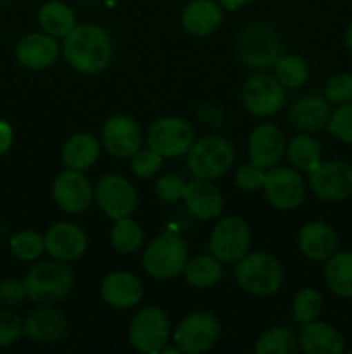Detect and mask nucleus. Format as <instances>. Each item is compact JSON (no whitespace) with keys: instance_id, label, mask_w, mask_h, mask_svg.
I'll list each match as a JSON object with an SVG mask.
<instances>
[{"instance_id":"f257e3e1","label":"nucleus","mask_w":352,"mask_h":354,"mask_svg":"<svg viewBox=\"0 0 352 354\" xmlns=\"http://www.w3.org/2000/svg\"><path fill=\"white\" fill-rule=\"evenodd\" d=\"M62 55L78 73L95 75L110 64L113 41L104 28L92 23L79 24L64 38Z\"/></svg>"},{"instance_id":"f03ea898","label":"nucleus","mask_w":352,"mask_h":354,"mask_svg":"<svg viewBox=\"0 0 352 354\" xmlns=\"http://www.w3.org/2000/svg\"><path fill=\"white\" fill-rule=\"evenodd\" d=\"M24 286L31 303L50 306L68 296L72 286V275L64 261L48 259L40 261L28 272Z\"/></svg>"},{"instance_id":"7ed1b4c3","label":"nucleus","mask_w":352,"mask_h":354,"mask_svg":"<svg viewBox=\"0 0 352 354\" xmlns=\"http://www.w3.org/2000/svg\"><path fill=\"white\" fill-rule=\"evenodd\" d=\"M186 154L190 173L202 180H214L226 175L235 159L233 145L219 135H207L193 142Z\"/></svg>"},{"instance_id":"20e7f679","label":"nucleus","mask_w":352,"mask_h":354,"mask_svg":"<svg viewBox=\"0 0 352 354\" xmlns=\"http://www.w3.org/2000/svg\"><path fill=\"white\" fill-rule=\"evenodd\" d=\"M188 261V249L185 241L173 232H164L148 244L144 254V270L157 280L178 277Z\"/></svg>"},{"instance_id":"39448f33","label":"nucleus","mask_w":352,"mask_h":354,"mask_svg":"<svg viewBox=\"0 0 352 354\" xmlns=\"http://www.w3.org/2000/svg\"><path fill=\"white\" fill-rule=\"evenodd\" d=\"M237 263V282L247 292L254 296H271L282 287V266L268 252L245 254Z\"/></svg>"},{"instance_id":"423d86ee","label":"nucleus","mask_w":352,"mask_h":354,"mask_svg":"<svg viewBox=\"0 0 352 354\" xmlns=\"http://www.w3.org/2000/svg\"><path fill=\"white\" fill-rule=\"evenodd\" d=\"M237 52L240 61L248 68L268 69L282 57V44L271 28L264 23H254L238 37Z\"/></svg>"},{"instance_id":"0eeeda50","label":"nucleus","mask_w":352,"mask_h":354,"mask_svg":"<svg viewBox=\"0 0 352 354\" xmlns=\"http://www.w3.org/2000/svg\"><path fill=\"white\" fill-rule=\"evenodd\" d=\"M169 318L157 306H148L138 311L130 324L128 341L137 351L159 354L168 344Z\"/></svg>"},{"instance_id":"6e6552de","label":"nucleus","mask_w":352,"mask_h":354,"mask_svg":"<svg viewBox=\"0 0 352 354\" xmlns=\"http://www.w3.org/2000/svg\"><path fill=\"white\" fill-rule=\"evenodd\" d=\"M173 337L182 353H206L216 344L219 337V324H217V318L209 311H195L179 322Z\"/></svg>"},{"instance_id":"1a4fd4ad","label":"nucleus","mask_w":352,"mask_h":354,"mask_svg":"<svg viewBox=\"0 0 352 354\" xmlns=\"http://www.w3.org/2000/svg\"><path fill=\"white\" fill-rule=\"evenodd\" d=\"M309 187L314 196L326 203H338L352 196V165L349 161H328L309 171Z\"/></svg>"},{"instance_id":"9d476101","label":"nucleus","mask_w":352,"mask_h":354,"mask_svg":"<svg viewBox=\"0 0 352 354\" xmlns=\"http://www.w3.org/2000/svg\"><path fill=\"white\" fill-rule=\"evenodd\" d=\"M193 144V130L185 120L166 116L155 121L147 135V145L162 158H176L190 151Z\"/></svg>"},{"instance_id":"9b49d317","label":"nucleus","mask_w":352,"mask_h":354,"mask_svg":"<svg viewBox=\"0 0 352 354\" xmlns=\"http://www.w3.org/2000/svg\"><path fill=\"white\" fill-rule=\"evenodd\" d=\"M242 102L254 116H273L285 104V86L276 76L254 75L242 88Z\"/></svg>"},{"instance_id":"f8f14e48","label":"nucleus","mask_w":352,"mask_h":354,"mask_svg":"<svg viewBox=\"0 0 352 354\" xmlns=\"http://www.w3.org/2000/svg\"><path fill=\"white\" fill-rule=\"evenodd\" d=\"M251 245V234L244 220L237 216L223 218L214 227L209 239L211 254L221 263H235L244 258Z\"/></svg>"},{"instance_id":"ddd939ff","label":"nucleus","mask_w":352,"mask_h":354,"mask_svg":"<svg viewBox=\"0 0 352 354\" xmlns=\"http://www.w3.org/2000/svg\"><path fill=\"white\" fill-rule=\"evenodd\" d=\"M95 201L100 209L106 213V216L116 221L119 218L131 216L137 207L138 196L130 180L113 173V175L104 176L97 183Z\"/></svg>"},{"instance_id":"4468645a","label":"nucleus","mask_w":352,"mask_h":354,"mask_svg":"<svg viewBox=\"0 0 352 354\" xmlns=\"http://www.w3.org/2000/svg\"><path fill=\"white\" fill-rule=\"evenodd\" d=\"M262 189L269 204L282 211L295 209L306 196L302 176L297 169L292 168H275L266 173Z\"/></svg>"},{"instance_id":"2eb2a0df","label":"nucleus","mask_w":352,"mask_h":354,"mask_svg":"<svg viewBox=\"0 0 352 354\" xmlns=\"http://www.w3.org/2000/svg\"><path fill=\"white\" fill-rule=\"evenodd\" d=\"M52 196L66 213H83L93 203V187L81 171L66 169L55 176Z\"/></svg>"},{"instance_id":"dca6fc26","label":"nucleus","mask_w":352,"mask_h":354,"mask_svg":"<svg viewBox=\"0 0 352 354\" xmlns=\"http://www.w3.org/2000/svg\"><path fill=\"white\" fill-rule=\"evenodd\" d=\"M102 142L107 152L114 158L131 159L141 145V130L133 118L116 114L104 124Z\"/></svg>"},{"instance_id":"f3484780","label":"nucleus","mask_w":352,"mask_h":354,"mask_svg":"<svg viewBox=\"0 0 352 354\" xmlns=\"http://www.w3.org/2000/svg\"><path fill=\"white\" fill-rule=\"evenodd\" d=\"M45 251L59 261H76L86 251V235L78 225L62 221L52 225L43 237Z\"/></svg>"},{"instance_id":"a211bd4d","label":"nucleus","mask_w":352,"mask_h":354,"mask_svg":"<svg viewBox=\"0 0 352 354\" xmlns=\"http://www.w3.org/2000/svg\"><path fill=\"white\" fill-rule=\"evenodd\" d=\"M100 296L109 306L117 310H130L137 306L144 297V286L140 279L131 272L117 270L102 280Z\"/></svg>"},{"instance_id":"6ab92c4d","label":"nucleus","mask_w":352,"mask_h":354,"mask_svg":"<svg viewBox=\"0 0 352 354\" xmlns=\"http://www.w3.org/2000/svg\"><path fill=\"white\" fill-rule=\"evenodd\" d=\"M286 151L285 137L273 124H259L248 137V156L254 165L261 168H271L282 161Z\"/></svg>"},{"instance_id":"aec40b11","label":"nucleus","mask_w":352,"mask_h":354,"mask_svg":"<svg viewBox=\"0 0 352 354\" xmlns=\"http://www.w3.org/2000/svg\"><path fill=\"white\" fill-rule=\"evenodd\" d=\"M59 57V44L54 37L47 33L24 35L16 44V59L23 68L45 69Z\"/></svg>"},{"instance_id":"412c9836","label":"nucleus","mask_w":352,"mask_h":354,"mask_svg":"<svg viewBox=\"0 0 352 354\" xmlns=\"http://www.w3.org/2000/svg\"><path fill=\"white\" fill-rule=\"evenodd\" d=\"M23 332L28 339L40 344L59 342L68 332V322L64 315L48 306H40L31 311L23 322Z\"/></svg>"},{"instance_id":"4be33fe9","label":"nucleus","mask_w":352,"mask_h":354,"mask_svg":"<svg viewBox=\"0 0 352 354\" xmlns=\"http://www.w3.org/2000/svg\"><path fill=\"white\" fill-rule=\"evenodd\" d=\"M183 201L190 213L199 220H213L219 216L223 209V196L211 180L195 178L193 182L186 183Z\"/></svg>"},{"instance_id":"5701e85b","label":"nucleus","mask_w":352,"mask_h":354,"mask_svg":"<svg viewBox=\"0 0 352 354\" xmlns=\"http://www.w3.org/2000/svg\"><path fill=\"white\" fill-rule=\"evenodd\" d=\"M223 21V7L216 0H192L182 12V24L192 37L213 35Z\"/></svg>"},{"instance_id":"b1692460","label":"nucleus","mask_w":352,"mask_h":354,"mask_svg":"<svg viewBox=\"0 0 352 354\" xmlns=\"http://www.w3.org/2000/svg\"><path fill=\"white\" fill-rule=\"evenodd\" d=\"M299 346L307 354H340L345 342L340 332L324 322H307L302 324L299 334Z\"/></svg>"},{"instance_id":"393cba45","label":"nucleus","mask_w":352,"mask_h":354,"mask_svg":"<svg viewBox=\"0 0 352 354\" xmlns=\"http://www.w3.org/2000/svg\"><path fill=\"white\" fill-rule=\"evenodd\" d=\"M330 116V100L326 97L317 95V93L304 95L302 99L295 100V104L290 107V121L299 130L307 131V133L320 131L324 127H328Z\"/></svg>"},{"instance_id":"a878e982","label":"nucleus","mask_w":352,"mask_h":354,"mask_svg":"<svg viewBox=\"0 0 352 354\" xmlns=\"http://www.w3.org/2000/svg\"><path fill=\"white\" fill-rule=\"evenodd\" d=\"M299 248L306 258L313 261H326L337 249V234L323 221H311L300 230Z\"/></svg>"},{"instance_id":"bb28decb","label":"nucleus","mask_w":352,"mask_h":354,"mask_svg":"<svg viewBox=\"0 0 352 354\" xmlns=\"http://www.w3.org/2000/svg\"><path fill=\"white\" fill-rule=\"evenodd\" d=\"M100 156V144L93 135L76 133L62 147V161L69 169L85 171L92 168Z\"/></svg>"},{"instance_id":"cd10ccee","label":"nucleus","mask_w":352,"mask_h":354,"mask_svg":"<svg viewBox=\"0 0 352 354\" xmlns=\"http://www.w3.org/2000/svg\"><path fill=\"white\" fill-rule=\"evenodd\" d=\"M38 23L43 33L54 38H66L78 26L75 10L61 0H50L43 3L38 10Z\"/></svg>"},{"instance_id":"c85d7f7f","label":"nucleus","mask_w":352,"mask_h":354,"mask_svg":"<svg viewBox=\"0 0 352 354\" xmlns=\"http://www.w3.org/2000/svg\"><path fill=\"white\" fill-rule=\"evenodd\" d=\"M324 280L335 296L342 299L352 297V252H337L326 259Z\"/></svg>"},{"instance_id":"c756f323","label":"nucleus","mask_w":352,"mask_h":354,"mask_svg":"<svg viewBox=\"0 0 352 354\" xmlns=\"http://www.w3.org/2000/svg\"><path fill=\"white\" fill-rule=\"evenodd\" d=\"M185 280L193 289H209L221 280V261L213 254H200L186 261L183 270Z\"/></svg>"},{"instance_id":"7c9ffc66","label":"nucleus","mask_w":352,"mask_h":354,"mask_svg":"<svg viewBox=\"0 0 352 354\" xmlns=\"http://www.w3.org/2000/svg\"><path fill=\"white\" fill-rule=\"evenodd\" d=\"M321 147L309 135H297L286 145V158L290 165L299 171H313L317 165H321Z\"/></svg>"},{"instance_id":"2f4dec72","label":"nucleus","mask_w":352,"mask_h":354,"mask_svg":"<svg viewBox=\"0 0 352 354\" xmlns=\"http://www.w3.org/2000/svg\"><path fill=\"white\" fill-rule=\"evenodd\" d=\"M110 244L121 254H131L144 244V230L130 216L119 218L110 230Z\"/></svg>"},{"instance_id":"473e14b6","label":"nucleus","mask_w":352,"mask_h":354,"mask_svg":"<svg viewBox=\"0 0 352 354\" xmlns=\"http://www.w3.org/2000/svg\"><path fill=\"white\" fill-rule=\"evenodd\" d=\"M300 349L299 339L286 328H269L254 346L255 354H295Z\"/></svg>"},{"instance_id":"72a5a7b5","label":"nucleus","mask_w":352,"mask_h":354,"mask_svg":"<svg viewBox=\"0 0 352 354\" xmlns=\"http://www.w3.org/2000/svg\"><path fill=\"white\" fill-rule=\"evenodd\" d=\"M275 76L285 88H299L309 78V66L297 55H282L275 64Z\"/></svg>"},{"instance_id":"f704fd0d","label":"nucleus","mask_w":352,"mask_h":354,"mask_svg":"<svg viewBox=\"0 0 352 354\" xmlns=\"http://www.w3.org/2000/svg\"><path fill=\"white\" fill-rule=\"evenodd\" d=\"M10 251L21 261H35L45 251V241L38 232L21 230L10 237Z\"/></svg>"},{"instance_id":"c9c22d12","label":"nucleus","mask_w":352,"mask_h":354,"mask_svg":"<svg viewBox=\"0 0 352 354\" xmlns=\"http://www.w3.org/2000/svg\"><path fill=\"white\" fill-rule=\"evenodd\" d=\"M293 317L299 324L316 320L317 315L323 310V296L316 289H302L293 299Z\"/></svg>"},{"instance_id":"e433bc0d","label":"nucleus","mask_w":352,"mask_h":354,"mask_svg":"<svg viewBox=\"0 0 352 354\" xmlns=\"http://www.w3.org/2000/svg\"><path fill=\"white\" fill-rule=\"evenodd\" d=\"M328 130L338 140L352 144V102L338 104L337 109L331 111Z\"/></svg>"},{"instance_id":"4c0bfd02","label":"nucleus","mask_w":352,"mask_h":354,"mask_svg":"<svg viewBox=\"0 0 352 354\" xmlns=\"http://www.w3.org/2000/svg\"><path fill=\"white\" fill-rule=\"evenodd\" d=\"M162 156L157 154L154 149H138L133 156H131V171L138 176V178H152L157 175L159 169L162 166Z\"/></svg>"},{"instance_id":"58836bf2","label":"nucleus","mask_w":352,"mask_h":354,"mask_svg":"<svg viewBox=\"0 0 352 354\" xmlns=\"http://www.w3.org/2000/svg\"><path fill=\"white\" fill-rule=\"evenodd\" d=\"M324 97L330 104L352 102V75L351 73H337L328 80L324 86Z\"/></svg>"},{"instance_id":"ea45409f","label":"nucleus","mask_w":352,"mask_h":354,"mask_svg":"<svg viewBox=\"0 0 352 354\" xmlns=\"http://www.w3.org/2000/svg\"><path fill=\"white\" fill-rule=\"evenodd\" d=\"M23 334V320L16 313L0 311V348H9Z\"/></svg>"},{"instance_id":"a19ab883","label":"nucleus","mask_w":352,"mask_h":354,"mask_svg":"<svg viewBox=\"0 0 352 354\" xmlns=\"http://www.w3.org/2000/svg\"><path fill=\"white\" fill-rule=\"evenodd\" d=\"M185 187L186 183L179 176L166 175L157 180V183H155V192H157L159 199L166 201V203H176V201L183 199Z\"/></svg>"},{"instance_id":"79ce46f5","label":"nucleus","mask_w":352,"mask_h":354,"mask_svg":"<svg viewBox=\"0 0 352 354\" xmlns=\"http://www.w3.org/2000/svg\"><path fill=\"white\" fill-rule=\"evenodd\" d=\"M266 180L264 168L254 165V162H248L244 165L237 171V183L240 189L247 190V192H255V190L262 189Z\"/></svg>"},{"instance_id":"37998d69","label":"nucleus","mask_w":352,"mask_h":354,"mask_svg":"<svg viewBox=\"0 0 352 354\" xmlns=\"http://www.w3.org/2000/svg\"><path fill=\"white\" fill-rule=\"evenodd\" d=\"M26 297V286H24L23 280L6 279L0 282V304H3V306H19Z\"/></svg>"},{"instance_id":"c03bdc74","label":"nucleus","mask_w":352,"mask_h":354,"mask_svg":"<svg viewBox=\"0 0 352 354\" xmlns=\"http://www.w3.org/2000/svg\"><path fill=\"white\" fill-rule=\"evenodd\" d=\"M14 140V133H12V127H10L7 121L0 120V156L6 154L7 151L10 149Z\"/></svg>"},{"instance_id":"a18cd8bd","label":"nucleus","mask_w":352,"mask_h":354,"mask_svg":"<svg viewBox=\"0 0 352 354\" xmlns=\"http://www.w3.org/2000/svg\"><path fill=\"white\" fill-rule=\"evenodd\" d=\"M217 3H219L223 9H228V10H238L240 7H244L245 3H248L251 0H216Z\"/></svg>"},{"instance_id":"49530a36","label":"nucleus","mask_w":352,"mask_h":354,"mask_svg":"<svg viewBox=\"0 0 352 354\" xmlns=\"http://www.w3.org/2000/svg\"><path fill=\"white\" fill-rule=\"evenodd\" d=\"M345 45H347L349 50L352 52V23L351 26L347 28V31H345Z\"/></svg>"},{"instance_id":"de8ad7c7","label":"nucleus","mask_w":352,"mask_h":354,"mask_svg":"<svg viewBox=\"0 0 352 354\" xmlns=\"http://www.w3.org/2000/svg\"><path fill=\"white\" fill-rule=\"evenodd\" d=\"M182 351L178 349V346L176 348H168V346H164V348L161 349V354H179Z\"/></svg>"},{"instance_id":"09e8293b","label":"nucleus","mask_w":352,"mask_h":354,"mask_svg":"<svg viewBox=\"0 0 352 354\" xmlns=\"http://www.w3.org/2000/svg\"><path fill=\"white\" fill-rule=\"evenodd\" d=\"M0 38H2V37H0Z\"/></svg>"}]
</instances>
